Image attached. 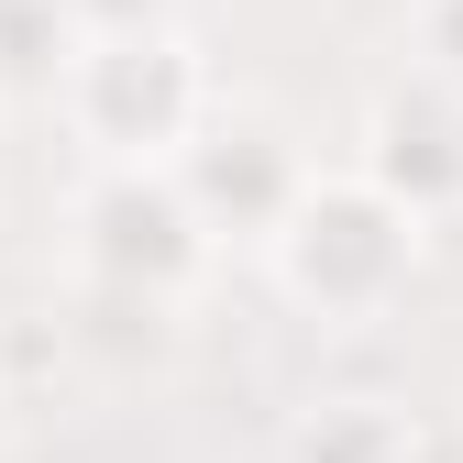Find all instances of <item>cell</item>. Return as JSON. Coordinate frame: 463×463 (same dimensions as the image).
I'll use <instances>...</instances> for the list:
<instances>
[{
  "mask_svg": "<svg viewBox=\"0 0 463 463\" xmlns=\"http://www.w3.org/2000/svg\"><path fill=\"white\" fill-rule=\"evenodd\" d=\"M430 232H441V221H420L397 188H375L364 165H320L309 199L276 221L265 276H276L287 309H309V320H331V331H364V320H386L397 298H409Z\"/></svg>",
  "mask_w": 463,
  "mask_h": 463,
  "instance_id": "6da1fadb",
  "label": "cell"
},
{
  "mask_svg": "<svg viewBox=\"0 0 463 463\" xmlns=\"http://www.w3.org/2000/svg\"><path fill=\"white\" fill-rule=\"evenodd\" d=\"M221 110V78L188 23L165 33H89L55 78V122L89 165H177L199 122Z\"/></svg>",
  "mask_w": 463,
  "mask_h": 463,
  "instance_id": "7a4b0ae2",
  "label": "cell"
},
{
  "mask_svg": "<svg viewBox=\"0 0 463 463\" xmlns=\"http://www.w3.org/2000/svg\"><path fill=\"white\" fill-rule=\"evenodd\" d=\"M67 254H78V287H122V298H155V309H188L221 265L177 165H78Z\"/></svg>",
  "mask_w": 463,
  "mask_h": 463,
  "instance_id": "3957f363",
  "label": "cell"
},
{
  "mask_svg": "<svg viewBox=\"0 0 463 463\" xmlns=\"http://www.w3.org/2000/svg\"><path fill=\"white\" fill-rule=\"evenodd\" d=\"M309 177H320V155L287 133L265 99H221L199 122V144L177 155V188L210 221V243H254V254L276 243V221L309 199Z\"/></svg>",
  "mask_w": 463,
  "mask_h": 463,
  "instance_id": "277c9868",
  "label": "cell"
},
{
  "mask_svg": "<svg viewBox=\"0 0 463 463\" xmlns=\"http://www.w3.org/2000/svg\"><path fill=\"white\" fill-rule=\"evenodd\" d=\"M364 177L397 188L420 221H452L463 210V89L430 78V67H397L375 99H364Z\"/></svg>",
  "mask_w": 463,
  "mask_h": 463,
  "instance_id": "5b68a950",
  "label": "cell"
},
{
  "mask_svg": "<svg viewBox=\"0 0 463 463\" xmlns=\"http://www.w3.org/2000/svg\"><path fill=\"white\" fill-rule=\"evenodd\" d=\"M287 463H420V420L397 409V397H309L298 420H287Z\"/></svg>",
  "mask_w": 463,
  "mask_h": 463,
  "instance_id": "8992f818",
  "label": "cell"
},
{
  "mask_svg": "<svg viewBox=\"0 0 463 463\" xmlns=\"http://www.w3.org/2000/svg\"><path fill=\"white\" fill-rule=\"evenodd\" d=\"M67 342H78V354H99L110 375H133V364H165V342H177V309H155V298H122V287H78V309H67Z\"/></svg>",
  "mask_w": 463,
  "mask_h": 463,
  "instance_id": "52a82bcc",
  "label": "cell"
},
{
  "mask_svg": "<svg viewBox=\"0 0 463 463\" xmlns=\"http://www.w3.org/2000/svg\"><path fill=\"white\" fill-rule=\"evenodd\" d=\"M67 55H78V23L55 12V0H0V110H12V99H44L55 110Z\"/></svg>",
  "mask_w": 463,
  "mask_h": 463,
  "instance_id": "ba28073f",
  "label": "cell"
},
{
  "mask_svg": "<svg viewBox=\"0 0 463 463\" xmlns=\"http://www.w3.org/2000/svg\"><path fill=\"white\" fill-rule=\"evenodd\" d=\"M67 354H78V342H67V320H55V309H23V320H0V386H33V375H67Z\"/></svg>",
  "mask_w": 463,
  "mask_h": 463,
  "instance_id": "9c48e42d",
  "label": "cell"
},
{
  "mask_svg": "<svg viewBox=\"0 0 463 463\" xmlns=\"http://www.w3.org/2000/svg\"><path fill=\"white\" fill-rule=\"evenodd\" d=\"M55 12L89 44V33H165V23H188V0H55Z\"/></svg>",
  "mask_w": 463,
  "mask_h": 463,
  "instance_id": "30bf717a",
  "label": "cell"
},
{
  "mask_svg": "<svg viewBox=\"0 0 463 463\" xmlns=\"http://www.w3.org/2000/svg\"><path fill=\"white\" fill-rule=\"evenodd\" d=\"M409 67H430V78H452L463 89V0H420V12H409Z\"/></svg>",
  "mask_w": 463,
  "mask_h": 463,
  "instance_id": "8fae6325",
  "label": "cell"
},
{
  "mask_svg": "<svg viewBox=\"0 0 463 463\" xmlns=\"http://www.w3.org/2000/svg\"><path fill=\"white\" fill-rule=\"evenodd\" d=\"M12 409H23V397H12V386H0V430H12Z\"/></svg>",
  "mask_w": 463,
  "mask_h": 463,
  "instance_id": "7c38bea8",
  "label": "cell"
}]
</instances>
